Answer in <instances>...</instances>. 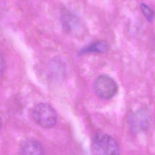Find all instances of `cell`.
Segmentation results:
<instances>
[{
	"instance_id": "obj_6",
	"label": "cell",
	"mask_w": 155,
	"mask_h": 155,
	"mask_svg": "<svg viewBox=\"0 0 155 155\" xmlns=\"http://www.w3.org/2000/svg\"><path fill=\"white\" fill-rule=\"evenodd\" d=\"M108 46L106 43L104 41H99L93 44L86 49H84L83 52H105L107 51Z\"/></svg>"
},
{
	"instance_id": "obj_5",
	"label": "cell",
	"mask_w": 155,
	"mask_h": 155,
	"mask_svg": "<svg viewBox=\"0 0 155 155\" xmlns=\"http://www.w3.org/2000/svg\"><path fill=\"white\" fill-rule=\"evenodd\" d=\"M44 151L38 141L30 139L25 142L21 147L20 155H43Z\"/></svg>"
},
{
	"instance_id": "obj_1",
	"label": "cell",
	"mask_w": 155,
	"mask_h": 155,
	"mask_svg": "<svg viewBox=\"0 0 155 155\" xmlns=\"http://www.w3.org/2000/svg\"><path fill=\"white\" fill-rule=\"evenodd\" d=\"M93 155H120V147L118 143L107 134H96L92 141Z\"/></svg>"
},
{
	"instance_id": "obj_7",
	"label": "cell",
	"mask_w": 155,
	"mask_h": 155,
	"mask_svg": "<svg viewBox=\"0 0 155 155\" xmlns=\"http://www.w3.org/2000/svg\"><path fill=\"white\" fill-rule=\"evenodd\" d=\"M141 9L147 21L150 22H153L154 18L153 11L148 5L143 3L141 4Z\"/></svg>"
},
{
	"instance_id": "obj_2",
	"label": "cell",
	"mask_w": 155,
	"mask_h": 155,
	"mask_svg": "<svg viewBox=\"0 0 155 155\" xmlns=\"http://www.w3.org/2000/svg\"><path fill=\"white\" fill-rule=\"evenodd\" d=\"M32 115L35 122L43 128H52L57 122L56 112L50 105L45 103L36 105L33 108Z\"/></svg>"
},
{
	"instance_id": "obj_9",
	"label": "cell",
	"mask_w": 155,
	"mask_h": 155,
	"mask_svg": "<svg viewBox=\"0 0 155 155\" xmlns=\"http://www.w3.org/2000/svg\"><path fill=\"white\" fill-rule=\"evenodd\" d=\"M2 120H1V117H0V129H1V127H2Z\"/></svg>"
},
{
	"instance_id": "obj_3",
	"label": "cell",
	"mask_w": 155,
	"mask_h": 155,
	"mask_svg": "<svg viewBox=\"0 0 155 155\" xmlns=\"http://www.w3.org/2000/svg\"><path fill=\"white\" fill-rule=\"evenodd\" d=\"M93 90L96 94L101 99H111L118 91V86L114 80L107 75H101L94 82Z\"/></svg>"
},
{
	"instance_id": "obj_4",
	"label": "cell",
	"mask_w": 155,
	"mask_h": 155,
	"mask_svg": "<svg viewBox=\"0 0 155 155\" xmlns=\"http://www.w3.org/2000/svg\"><path fill=\"white\" fill-rule=\"evenodd\" d=\"M128 124L130 130L133 133H143L147 131L150 126V116L144 110H138L130 116Z\"/></svg>"
},
{
	"instance_id": "obj_8",
	"label": "cell",
	"mask_w": 155,
	"mask_h": 155,
	"mask_svg": "<svg viewBox=\"0 0 155 155\" xmlns=\"http://www.w3.org/2000/svg\"><path fill=\"white\" fill-rule=\"evenodd\" d=\"M5 67V61L3 57L0 53V74L3 71Z\"/></svg>"
}]
</instances>
